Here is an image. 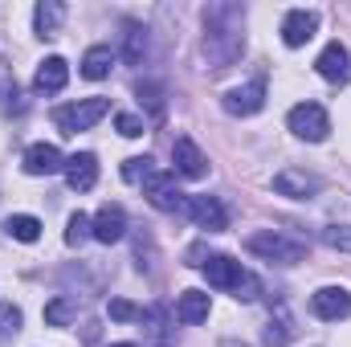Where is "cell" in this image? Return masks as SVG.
Listing matches in <instances>:
<instances>
[{"label": "cell", "mask_w": 351, "mask_h": 347, "mask_svg": "<svg viewBox=\"0 0 351 347\" xmlns=\"http://www.w3.org/2000/svg\"><path fill=\"white\" fill-rule=\"evenodd\" d=\"M245 49V8L237 4H208L204 8V58L213 70H229Z\"/></svg>", "instance_id": "6da1fadb"}, {"label": "cell", "mask_w": 351, "mask_h": 347, "mask_svg": "<svg viewBox=\"0 0 351 347\" xmlns=\"http://www.w3.org/2000/svg\"><path fill=\"white\" fill-rule=\"evenodd\" d=\"M245 250L258 254V258H265V261H278V265H294V261L306 258V246H302V241L282 237V233H274V229L250 233V237H245Z\"/></svg>", "instance_id": "7a4b0ae2"}, {"label": "cell", "mask_w": 351, "mask_h": 347, "mask_svg": "<svg viewBox=\"0 0 351 347\" xmlns=\"http://www.w3.org/2000/svg\"><path fill=\"white\" fill-rule=\"evenodd\" d=\"M106 110H110V98H82V102L58 106V110H53V123H58L66 135H78V131H90L98 119H106Z\"/></svg>", "instance_id": "3957f363"}, {"label": "cell", "mask_w": 351, "mask_h": 347, "mask_svg": "<svg viewBox=\"0 0 351 347\" xmlns=\"http://www.w3.org/2000/svg\"><path fill=\"white\" fill-rule=\"evenodd\" d=\"M286 127H290L298 139H306V143H319V139H327V131H331V119H327V110H323L319 102H298V106H290V115H286Z\"/></svg>", "instance_id": "277c9868"}, {"label": "cell", "mask_w": 351, "mask_h": 347, "mask_svg": "<svg viewBox=\"0 0 351 347\" xmlns=\"http://www.w3.org/2000/svg\"><path fill=\"white\" fill-rule=\"evenodd\" d=\"M143 196L160 208V213H184V192L176 188V176L172 172H152L147 184H143Z\"/></svg>", "instance_id": "5b68a950"}, {"label": "cell", "mask_w": 351, "mask_h": 347, "mask_svg": "<svg viewBox=\"0 0 351 347\" xmlns=\"http://www.w3.org/2000/svg\"><path fill=\"white\" fill-rule=\"evenodd\" d=\"M184 213H188L200 229H208V233H225V229H229V213H225V204H221L217 196H188V200H184Z\"/></svg>", "instance_id": "8992f818"}, {"label": "cell", "mask_w": 351, "mask_h": 347, "mask_svg": "<svg viewBox=\"0 0 351 347\" xmlns=\"http://www.w3.org/2000/svg\"><path fill=\"white\" fill-rule=\"evenodd\" d=\"M311 311H315V319H323V323H339V319L351 315V294L343 286H323V290L311 294Z\"/></svg>", "instance_id": "52a82bcc"}, {"label": "cell", "mask_w": 351, "mask_h": 347, "mask_svg": "<svg viewBox=\"0 0 351 347\" xmlns=\"http://www.w3.org/2000/svg\"><path fill=\"white\" fill-rule=\"evenodd\" d=\"M90 229H94V241H102V246L123 241V237H127V213H123V204H102V208L94 213Z\"/></svg>", "instance_id": "ba28073f"}, {"label": "cell", "mask_w": 351, "mask_h": 347, "mask_svg": "<svg viewBox=\"0 0 351 347\" xmlns=\"http://www.w3.org/2000/svg\"><path fill=\"white\" fill-rule=\"evenodd\" d=\"M323 188V180L311 172H298V168H282V172L274 176V192L278 196H294V200H306V196H315Z\"/></svg>", "instance_id": "9c48e42d"}, {"label": "cell", "mask_w": 351, "mask_h": 347, "mask_svg": "<svg viewBox=\"0 0 351 347\" xmlns=\"http://www.w3.org/2000/svg\"><path fill=\"white\" fill-rule=\"evenodd\" d=\"M172 164H176V172L184 176V180H200V176L208 172V160H204V152L188 139V135H180L172 143Z\"/></svg>", "instance_id": "30bf717a"}, {"label": "cell", "mask_w": 351, "mask_h": 347, "mask_svg": "<svg viewBox=\"0 0 351 347\" xmlns=\"http://www.w3.org/2000/svg\"><path fill=\"white\" fill-rule=\"evenodd\" d=\"M315 29H319V16L306 12V8H290V12L282 16V41H286L290 49L306 45V41L315 37Z\"/></svg>", "instance_id": "8fae6325"}, {"label": "cell", "mask_w": 351, "mask_h": 347, "mask_svg": "<svg viewBox=\"0 0 351 347\" xmlns=\"http://www.w3.org/2000/svg\"><path fill=\"white\" fill-rule=\"evenodd\" d=\"M25 172L29 176H53V172H66V156L58 143H33L25 152Z\"/></svg>", "instance_id": "7c38bea8"}, {"label": "cell", "mask_w": 351, "mask_h": 347, "mask_svg": "<svg viewBox=\"0 0 351 347\" xmlns=\"http://www.w3.org/2000/svg\"><path fill=\"white\" fill-rule=\"evenodd\" d=\"M265 106V82L262 78H254V82H245V86H237V90H229L225 94V110L229 115H258Z\"/></svg>", "instance_id": "4fadbf2b"}, {"label": "cell", "mask_w": 351, "mask_h": 347, "mask_svg": "<svg viewBox=\"0 0 351 347\" xmlns=\"http://www.w3.org/2000/svg\"><path fill=\"white\" fill-rule=\"evenodd\" d=\"M315 70H319L327 82H348V74H351V53H348V45H339V41L323 45V53L315 58Z\"/></svg>", "instance_id": "5bb4252c"}, {"label": "cell", "mask_w": 351, "mask_h": 347, "mask_svg": "<svg viewBox=\"0 0 351 347\" xmlns=\"http://www.w3.org/2000/svg\"><path fill=\"white\" fill-rule=\"evenodd\" d=\"M66 82H70L66 58H45V62L37 66V74H33V90H37V94H58V90H66Z\"/></svg>", "instance_id": "9a60e30c"}, {"label": "cell", "mask_w": 351, "mask_h": 347, "mask_svg": "<svg viewBox=\"0 0 351 347\" xmlns=\"http://www.w3.org/2000/svg\"><path fill=\"white\" fill-rule=\"evenodd\" d=\"M66 184H70L74 192H90V188L98 184V160H94L90 152L70 156V160H66Z\"/></svg>", "instance_id": "2e32d148"}, {"label": "cell", "mask_w": 351, "mask_h": 347, "mask_svg": "<svg viewBox=\"0 0 351 347\" xmlns=\"http://www.w3.org/2000/svg\"><path fill=\"white\" fill-rule=\"evenodd\" d=\"M200 270H204L208 286H217V290H233V286H237V278L245 274V270H241V261L225 258V254H213V258L204 261Z\"/></svg>", "instance_id": "e0dca14e"}, {"label": "cell", "mask_w": 351, "mask_h": 347, "mask_svg": "<svg viewBox=\"0 0 351 347\" xmlns=\"http://www.w3.org/2000/svg\"><path fill=\"white\" fill-rule=\"evenodd\" d=\"M208 294L204 290H184L180 298H176V319L180 323H188V327H196V323H204L208 319Z\"/></svg>", "instance_id": "ac0fdd59"}, {"label": "cell", "mask_w": 351, "mask_h": 347, "mask_svg": "<svg viewBox=\"0 0 351 347\" xmlns=\"http://www.w3.org/2000/svg\"><path fill=\"white\" fill-rule=\"evenodd\" d=\"M110 70H114V49L110 45H90L86 58H82V78L102 82V78H110Z\"/></svg>", "instance_id": "d6986e66"}, {"label": "cell", "mask_w": 351, "mask_h": 347, "mask_svg": "<svg viewBox=\"0 0 351 347\" xmlns=\"http://www.w3.org/2000/svg\"><path fill=\"white\" fill-rule=\"evenodd\" d=\"M25 110V98H21V86H16V74L8 70V62H0V115L12 119Z\"/></svg>", "instance_id": "ffe728a7"}, {"label": "cell", "mask_w": 351, "mask_h": 347, "mask_svg": "<svg viewBox=\"0 0 351 347\" xmlns=\"http://www.w3.org/2000/svg\"><path fill=\"white\" fill-rule=\"evenodd\" d=\"M62 21H66V4H58V0H45V4L33 8V25H37L41 37H53L62 29Z\"/></svg>", "instance_id": "44dd1931"}, {"label": "cell", "mask_w": 351, "mask_h": 347, "mask_svg": "<svg viewBox=\"0 0 351 347\" xmlns=\"http://www.w3.org/2000/svg\"><path fill=\"white\" fill-rule=\"evenodd\" d=\"M139 323L147 331V339L156 347H168V307H147L139 311Z\"/></svg>", "instance_id": "7402d4cb"}, {"label": "cell", "mask_w": 351, "mask_h": 347, "mask_svg": "<svg viewBox=\"0 0 351 347\" xmlns=\"http://www.w3.org/2000/svg\"><path fill=\"white\" fill-rule=\"evenodd\" d=\"M143 53H147V29L131 21V25L123 29V62H127V66H139Z\"/></svg>", "instance_id": "603a6c76"}, {"label": "cell", "mask_w": 351, "mask_h": 347, "mask_svg": "<svg viewBox=\"0 0 351 347\" xmlns=\"http://www.w3.org/2000/svg\"><path fill=\"white\" fill-rule=\"evenodd\" d=\"M4 233L12 237V241H37L41 237V221L37 217H29V213H16V217H8V225H4Z\"/></svg>", "instance_id": "cb8c5ba5"}, {"label": "cell", "mask_w": 351, "mask_h": 347, "mask_svg": "<svg viewBox=\"0 0 351 347\" xmlns=\"http://www.w3.org/2000/svg\"><path fill=\"white\" fill-rule=\"evenodd\" d=\"M74 315H78V302H74V298H66V294H62V298H53V302H45V323H49V327H66Z\"/></svg>", "instance_id": "d4e9b609"}, {"label": "cell", "mask_w": 351, "mask_h": 347, "mask_svg": "<svg viewBox=\"0 0 351 347\" xmlns=\"http://www.w3.org/2000/svg\"><path fill=\"white\" fill-rule=\"evenodd\" d=\"M156 172V164L147 160V156H131V160H123V180L127 184H147V176Z\"/></svg>", "instance_id": "484cf974"}, {"label": "cell", "mask_w": 351, "mask_h": 347, "mask_svg": "<svg viewBox=\"0 0 351 347\" xmlns=\"http://www.w3.org/2000/svg\"><path fill=\"white\" fill-rule=\"evenodd\" d=\"M16 331H21V307L0 302V344H8Z\"/></svg>", "instance_id": "4316f807"}, {"label": "cell", "mask_w": 351, "mask_h": 347, "mask_svg": "<svg viewBox=\"0 0 351 347\" xmlns=\"http://www.w3.org/2000/svg\"><path fill=\"white\" fill-rule=\"evenodd\" d=\"M86 237H94L90 217H86V213H74V217H70V225H66V246H82Z\"/></svg>", "instance_id": "83f0119b"}, {"label": "cell", "mask_w": 351, "mask_h": 347, "mask_svg": "<svg viewBox=\"0 0 351 347\" xmlns=\"http://www.w3.org/2000/svg\"><path fill=\"white\" fill-rule=\"evenodd\" d=\"M262 344L265 347H286L290 344V323H286V319H269V323H265Z\"/></svg>", "instance_id": "f1b7e54d"}, {"label": "cell", "mask_w": 351, "mask_h": 347, "mask_svg": "<svg viewBox=\"0 0 351 347\" xmlns=\"http://www.w3.org/2000/svg\"><path fill=\"white\" fill-rule=\"evenodd\" d=\"M323 246L339 250V254H351V225H331L323 229Z\"/></svg>", "instance_id": "f546056e"}, {"label": "cell", "mask_w": 351, "mask_h": 347, "mask_svg": "<svg viewBox=\"0 0 351 347\" xmlns=\"http://www.w3.org/2000/svg\"><path fill=\"white\" fill-rule=\"evenodd\" d=\"M114 127H119V135H127V139H139V135L147 131V123H143L139 115H131V110L114 115Z\"/></svg>", "instance_id": "4dcf8cb0"}, {"label": "cell", "mask_w": 351, "mask_h": 347, "mask_svg": "<svg viewBox=\"0 0 351 347\" xmlns=\"http://www.w3.org/2000/svg\"><path fill=\"white\" fill-rule=\"evenodd\" d=\"M258 290H262V282H258L254 274H241V278H237V286H233V298L254 302V298H258Z\"/></svg>", "instance_id": "1f68e13d"}, {"label": "cell", "mask_w": 351, "mask_h": 347, "mask_svg": "<svg viewBox=\"0 0 351 347\" xmlns=\"http://www.w3.org/2000/svg\"><path fill=\"white\" fill-rule=\"evenodd\" d=\"M106 311H110V319H114V323H131V319H139V307H135V302H127V298H110V307H106Z\"/></svg>", "instance_id": "d6a6232c"}, {"label": "cell", "mask_w": 351, "mask_h": 347, "mask_svg": "<svg viewBox=\"0 0 351 347\" xmlns=\"http://www.w3.org/2000/svg\"><path fill=\"white\" fill-rule=\"evenodd\" d=\"M139 102H147L156 115L164 110V98H160V86H152V82H139Z\"/></svg>", "instance_id": "836d02e7"}, {"label": "cell", "mask_w": 351, "mask_h": 347, "mask_svg": "<svg viewBox=\"0 0 351 347\" xmlns=\"http://www.w3.org/2000/svg\"><path fill=\"white\" fill-rule=\"evenodd\" d=\"M221 347H245V344H233V339H229V344H221Z\"/></svg>", "instance_id": "e575fe53"}, {"label": "cell", "mask_w": 351, "mask_h": 347, "mask_svg": "<svg viewBox=\"0 0 351 347\" xmlns=\"http://www.w3.org/2000/svg\"><path fill=\"white\" fill-rule=\"evenodd\" d=\"M110 347H135V344H110Z\"/></svg>", "instance_id": "d590c367"}]
</instances>
